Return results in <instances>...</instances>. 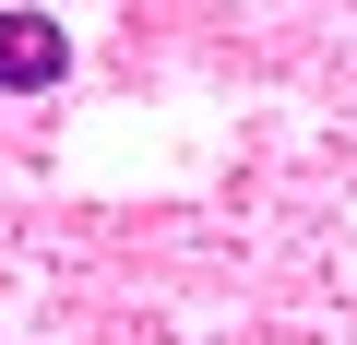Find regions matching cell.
<instances>
[{
  "label": "cell",
  "instance_id": "obj_1",
  "mask_svg": "<svg viewBox=\"0 0 357 345\" xmlns=\"http://www.w3.org/2000/svg\"><path fill=\"white\" fill-rule=\"evenodd\" d=\"M72 72V36L48 13H0V95H48Z\"/></svg>",
  "mask_w": 357,
  "mask_h": 345
}]
</instances>
